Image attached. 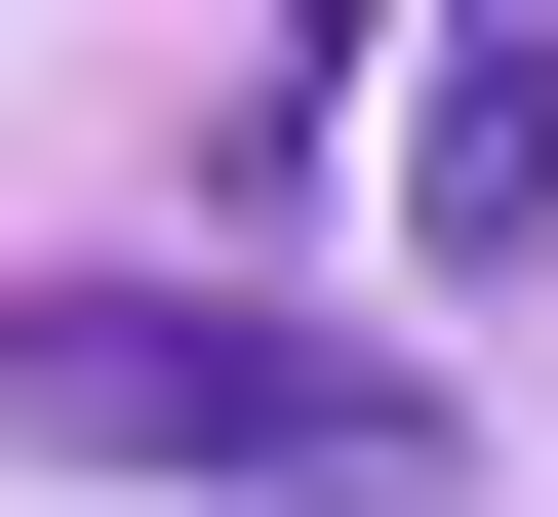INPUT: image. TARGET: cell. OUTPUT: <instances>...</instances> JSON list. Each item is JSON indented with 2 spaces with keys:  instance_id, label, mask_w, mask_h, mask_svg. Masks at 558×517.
<instances>
[{
  "instance_id": "6da1fadb",
  "label": "cell",
  "mask_w": 558,
  "mask_h": 517,
  "mask_svg": "<svg viewBox=\"0 0 558 517\" xmlns=\"http://www.w3.org/2000/svg\"><path fill=\"white\" fill-rule=\"evenodd\" d=\"M0 438L40 478H199V517H478L439 358L240 319V279H0Z\"/></svg>"
},
{
  "instance_id": "7a4b0ae2",
  "label": "cell",
  "mask_w": 558,
  "mask_h": 517,
  "mask_svg": "<svg viewBox=\"0 0 558 517\" xmlns=\"http://www.w3.org/2000/svg\"><path fill=\"white\" fill-rule=\"evenodd\" d=\"M399 239H439V279H558V0H478V40H439V120H399Z\"/></svg>"
}]
</instances>
